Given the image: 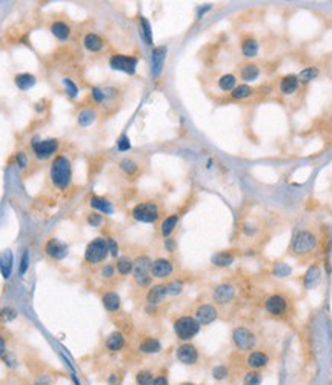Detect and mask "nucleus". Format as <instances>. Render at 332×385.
<instances>
[{
    "label": "nucleus",
    "instance_id": "1",
    "mask_svg": "<svg viewBox=\"0 0 332 385\" xmlns=\"http://www.w3.org/2000/svg\"><path fill=\"white\" fill-rule=\"evenodd\" d=\"M318 247V237L309 228L297 230L289 244V253L297 259H306L315 253Z\"/></svg>",
    "mask_w": 332,
    "mask_h": 385
},
{
    "label": "nucleus",
    "instance_id": "2",
    "mask_svg": "<svg viewBox=\"0 0 332 385\" xmlns=\"http://www.w3.org/2000/svg\"><path fill=\"white\" fill-rule=\"evenodd\" d=\"M263 305H265V311L271 317H274V319H286L292 311V304L289 296L281 291L269 294Z\"/></svg>",
    "mask_w": 332,
    "mask_h": 385
},
{
    "label": "nucleus",
    "instance_id": "3",
    "mask_svg": "<svg viewBox=\"0 0 332 385\" xmlns=\"http://www.w3.org/2000/svg\"><path fill=\"white\" fill-rule=\"evenodd\" d=\"M71 174H73L71 162L65 156H57L51 163V171H50V176H51L54 187L60 188V190L68 188V185H70V182H71Z\"/></svg>",
    "mask_w": 332,
    "mask_h": 385
},
{
    "label": "nucleus",
    "instance_id": "4",
    "mask_svg": "<svg viewBox=\"0 0 332 385\" xmlns=\"http://www.w3.org/2000/svg\"><path fill=\"white\" fill-rule=\"evenodd\" d=\"M174 333L175 336L182 341V342H189L194 339L202 330V325L197 322L194 316L189 314H183L174 321Z\"/></svg>",
    "mask_w": 332,
    "mask_h": 385
},
{
    "label": "nucleus",
    "instance_id": "5",
    "mask_svg": "<svg viewBox=\"0 0 332 385\" xmlns=\"http://www.w3.org/2000/svg\"><path fill=\"white\" fill-rule=\"evenodd\" d=\"M151 262H152V259L146 254H140L134 259L132 279L140 288H149L151 287V282H152Z\"/></svg>",
    "mask_w": 332,
    "mask_h": 385
},
{
    "label": "nucleus",
    "instance_id": "6",
    "mask_svg": "<svg viewBox=\"0 0 332 385\" xmlns=\"http://www.w3.org/2000/svg\"><path fill=\"white\" fill-rule=\"evenodd\" d=\"M108 256H110V250H108V244H106V239L95 237L86 245L83 259L90 265H99L105 262Z\"/></svg>",
    "mask_w": 332,
    "mask_h": 385
},
{
    "label": "nucleus",
    "instance_id": "7",
    "mask_svg": "<svg viewBox=\"0 0 332 385\" xmlns=\"http://www.w3.org/2000/svg\"><path fill=\"white\" fill-rule=\"evenodd\" d=\"M231 341L232 345L236 346L239 351H252L257 346V336L248 327H236L231 333Z\"/></svg>",
    "mask_w": 332,
    "mask_h": 385
},
{
    "label": "nucleus",
    "instance_id": "8",
    "mask_svg": "<svg viewBox=\"0 0 332 385\" xmlns=\"http://www.w3.org/2000/svg\"><path fill=\"white\" fill-rule=\"evenodd\" d=\"M132 219L142 224H155L160 219V207L154 202H140L132 211Z\"/></svg>",
    "mask_w": 332,
    "mask_h": 385
},
{
    "label": "nucleus",
    "instance_id": "9",
    "mask_svg": "<svg viewBox=\"0 0 332 385\" xmlns=\"http://www.w3.org/2000/svg\"><path fill=\"white\" fill-rule=\"evenodd\" d=\"M175 359L183 365L192 367V365H195L200 359L199 348L191 342H182L177 346V350H175Z\"/></svg>",
    "mask_w": 332,
    "mask_h": 385
},
{
    "label": "nucleus",
    "instance_id": "10",
    "mask_svg": "<svg viewBox=\"0 0 332 385\" xmlns=\"http://www.w3.org/2000/svg\"><path fill=\"white\" fill-rule=\"evenodd\" d=\"M137 57L132 56H123V54H114L110 59V66L115 71H123L126 74H134L137 68Z\"/></svg>",
    "mask_w": 332,
    "mask_h": 385
},
{
    "label": "nucleus",
    "instance_id": "11",
    "mask_svg": "<svg viewBox=\"0 0 332 385\" xmlns=\"http://www.w3.org/2000/svg\"><path fill=\"white\" fill-rule=\"evenodd\" d=\"M234 299H236V287L229 282L219 284L212 290V301L217 305H229Z\"/></svg>",
    "mask_w": 332,
    "mask_h": 385
},
{
    "label": "nucleus",
    "instance_id": "12",
    "mask_svg": "<svg viewBox=\"0 0 332 385\" xmlns=\"http://www.w3.org/2000/svg\"><path fill=\"white\" fill-rule=\"evenodd\" d=\"M194 317L200 325H211L219 319V310L214 304H200L194 311Z\"/></svg>",
    "mask_w": 332,
    "mask_h": 385
},
{
    "label": "nucleus",
    "instance_id": "13",
    "mask_svg": "<svg viewBox=\"0 0 332 385\" xmlns=\"http://www.w3.org/2000/svg\"><path fill=\"white\" fill-rule=\"evenodd\" d=\"M31 147L34 154L38 159H48L58 150V140L57 139H45V140H33Z\"/></svg>",
    "mask_w": 332,
    "mask_h": 385
},
{
    "label": "nucleus",
    "instance_id": "14",
    "mask_svg": "<svg viewBox=\"0 0 332 385\" xmlns=\"http://www.w3.org/2000/svg\"><path fill=\"white\" fill-rule=\"evenodd\" d=\"M174 273V264L168 257H157L151 262V276L155 279H168Z\"/></svg>",
    "mask_w": 332,
    "mask_h": 385
},
{
    "label": "nucleus",
    "instance_id": "15",
    "mask_svg": "<svg viewBox=\"0 0 332 385\" xmlns=\"http://www.w3.org/2000/svg\"><path fill=\"white\" fill-rule=\"evenodd\" d=\"M300 85L301 83L297 74H286L278 80V93L283 97H289V96H294L300 90Z\"/></svg>",
    "mask_w": 332,
    "mask_h": 385
},
{
    "label": "nucleus",
    "instance_id": "16",
    "mask_svg": "<svg viewBox=\"0 0 332 385\" xmlns=\"http://www.w3.org/2000/svg\"><path fill=\"white\" fill-rule=\"evenodd\" d=\"M45 253L51 259H54V261H62V259H65L68 254V245L62 242L60 239L51 237L45 244Z\"/></svg>",
    "mask_w": 332,
    "mask_h": 385
},
{
    "label": "nucleus",
    "instance_id": "17",
    "mask_svg": "<svg viewBox=\"0 0 332 385\" xmlns=\"http://www.w3.org/2000/svg\"><path fill=\"white\" fill-rule=\"evenodd\" d=\"M271 362V356L265 350H252L246 356V365L251 370H263Z\"/></svg>",
    "mask_w": 332,
    "mask_h": 385
},
{
    "label": "nucleus",
    "instance_id": "18",
    "mask_svg": "<svg viewBox=\"0 0 332 385\" xmlns=\"http://www.w3.org/2000/svg\"><path fill=\"white\" fill-rule=\"evenodd\" d=\"M166 297H168V293H166V285L165 284H154L148 288L146 291V304L152 305V307H159Z\"/></svg>",
    "mask_w": 332,
    "mask_h": 385
},
{
    "label": "nucleus",
    "instance_id": "19",
    "mask_svg": "<svg viewBox=\"0 0 332 385\" xmlns=\"http://www.w3.org/2000/svg\"><path fill=\"white\" fill-rule=\"evenodd\" d=\"M165 57H166V46L154 48L152 56H151V73L154 76V79H157L163 70Z\"/></svg>",
    "mask_w": 332,
    "mask_h": 385
},
{
    "label": "nucleus",
    "instance_id": "20",
    "mask_svg": "<svg viewBox=\"0 0 332 385\" xmlns=\"http://www.w3.org/2000/svg\"><path fill=\"white\" fill-rule=\"evenodd\" d=\"M163 348V345L160 342V339L154 338V336H146L139 342V351L143 354H159Z\"/></svg>",
    "mask_w": 332,
    "mask_h": 385
},
{
    "label": "nucleus",
    "instance_id": "21",
    "mask_svg": "<svg viewBox=\"0 0 332 385\" xmlns=\"http://www.w3.org/2000/svg\"><path fill=\"white\" fill-rule=\"evenodd\" d=\"M126 345V338L122 331H112L108 334V338L105 341V346L106 350L111 353H119L125 348Z\"/></svg>",
    "mask_w": 332,
    "mask_h": 385
},
{
    "label": "nucleus",
    "instance_id": "22",
    "mask_svg": "<svg viewBox=\"0 0 332 385\" xmlns=\"http://www.w3.org/2000/svg\"><path fill=\"white\" fill-rule=\"evenodd\" d=\"M236 262V254L229 250H223V251L214 253L211 257V264L217 268H228Z\"/></svg>",
    "mask_w": 332,
    "mask_h": 385
},
{
    "label": "nucleus",
    "instance_id": "23",
    "mask_svg": "<svg viewBox=\"0 0 332 385\" xmlns=\"http://www.w3.org/2000/svg\"><path fill=\"white\" fill-rule=\"evenodd\" d=\"M260 76V66L254 62H245L239 66V77L245 82H252Z\"/></svg>",
    "mask_w": 332,
    "mask_h": 385
},
{
    "label": "nucleus",
    "instance_id": "24",
    "mask_svg": "<svg viewBox=\"0 0 332 385\" xmlns=\"http://www.w3.org/2000/svg\"><path fill=\"white\" fill-rule=\"evenodd\" d=\"M102 304L105 307V310L114 314V313H119L120 308H122V299L120 296L117 294L115 291H106L103 296H102Z\"/></svg>",
    "mask_w": 332,
    "mask_h": 385
},
{
    "label": "nucleus",
    "instance_id": "25",
    "mask_svg": "<svg viewBox=\"0 0 332 385\" xmlns=\"http://www.w3.org/2000/svg\"><path fill=\"white\" fill-rule=\"evenodd\" d=\"M13 264H14V254L11 250H5L0 253V274L3 279H9L13 273Z\"/></svg>",
    "mask_w": 332,
    "mask_h": 385
},
{
    "label": "nucleus",
    "instance_id": "26",
    "mask_svg": "<svg viewBox=\"0 0 332 385\" xmlns=\"http://www.w3.org/2000/svg\"><path fill=\"white\" fill-rule=\"evenodd\" d=\"M240 50L241 54L246 57V59H252L258 54V42L254 36H246L243 37V40L240 43Z\"/></svg>",
    "mask_w": 332,
    "mask_h": 385
},
{
    "label": "nucleus",
    "instance_id": "27",
    "mask_svg": "<svg viewBox=\"0 0 332 385\" xmlns=\"http://www.w3.org/2000/svg\"><path fill=\"white\" fill-rule=\"evenodd\" d=\"M320 277H321L320 267L317 264L311 265L308 268V271L305 273V276H303V287L306 288V290H311V288L317 287L318 282H320Z\"/></svg>",
    "mask_w": 332,
    "mask_h": 385
},
{
    "label": "nucleus",
    "instance_id": "28",
    "mask_svg": "<svg viewBox=\"0 0 332 385\" xmlns=\"http://www.w3.org/2000/svg\"><path fill=\"white\" fill-rule=\"evenodd\" d=\"M90 205L94 211L102 214H112L114 213V205L108 199L100 197V196H92L90 200Z\"/></svg>",
    "mask_w": 332,
    "mask_h": 385
},
{
    "label": "nucleus",
    "instance_id": "29",
    "mask_svg": "<svg viewBox=\"0 0 332 385\" xmlns=\"http://www.w3.org/2000/svg\"><path fill=\"white\" fill-rule=\"evenodd\" d=\"M179 222H180V214H171L168 217H165L162 225H160V234H162V237H165V239L171 237L172 233L175 231V228H177Z\"/></svg>",
    "mask_w": 332,
    "mask_h": 385
},
{
    "label": "nucleus",
    "instance_id": "30",
    "mask_svg": "<svg viewBox=\"0 0 332 385\" xmlns=\"http://www.w3.org/2000/svg\"><path fill=\"white\" fill-rule=\"evenodd\" d=\"M83 45L88 51L99 53L103 50V38L95 33H88L83 38Z\"/></svg>",
    "mask_w": 332,
    "mask_h": 385
},
{
    "label": "nucleus",
    "instance_id": "31",
    "mask_svg": "<svg viewBox=\"0 0 332 385\" xmlns=\"http://www.w3.org/2000/svg\"><path fill=\"white\" fill-rule=\"evenodd\" d=\"M37 79H36V76L31 74V73H20V74H17L14 77V83L18 90H22V91H28V90H31L33 86L36 85Z\"/></svg>",
    "mask_w": 332,
    "mask_h": 385
},
{
    "label": "nucleus",
    "instance_id": "32",
    "mask_svg": "<svg viewBox=\"0 0 332 385\" xmlns=\"http://www.w3.org/2000/svg\"><path fill=\"white\" fill-rule=\"evenodd\" d=\"M115 270L117 274L120 276H129L132 274V267H134V259H131L129 256H119L115 259Z\"/></svg>",
    "mask_w": 332,
    "mask_h": 385
},
{
    "label": "nucleus",
    "instance_id": "33",
    "mask_svg": "<svg viewBox=\"0 0 332 385\" xmlns=\"http://www.w3.org/2000/svg\"><path fill=\"white\" fill-rule=\"evenodd\" d=\"M256 93V88H252L248 83H241V85H237L236 88L231 91V99L232 100H245V99H249L254 96Z\"/></svg>",
    "mask_w": 332,
    "mask_h": 385
},
{
    "label": "nucleus",
    "instance_id": "34",
    "mask_svg": "<svg viewBox=\"0 0 332 385\" xmlns=\"http://www.w3.org/2000/svg\"><path fill=\"white\" fill-rule=\"evenodd\" d=\"M119 167L122 170V173L125 176H129V177H135L140 173V167L139 163L135 162L134 159H129V157H125L119 162Z\"/></svg>",
    "mask_w": 332,
    "mask_h": 385
},
{
    "label": "nucleus",
    "instance_id": "35",
    "mask_svg": "<svg viewBox=\"0 0 332 385\" xmlns=\"http://www.w3.org/2000/svg\"><path fill=\"white\" fill-rule=\"evenodd\" d=\"M51 33L54 34L55 38H58V40H68V37L71 34V30L65 22L57 20L51 25Z\"/></svg>",
    "mask_w": 332,
    "mask_h": 385
},
{
    "label": "nucleus",
    "instance_id": "36",
    "mask_svg": "<svg viewBox=\"0 0 332 385\" xmlns=\"http://www.w3.org/2000/svg\"><path fill=\"white\" fill-rule=\"evenodd\" d=\"M237 86V76L236 74H223L219 79V88L224 93H231Z\"/></svg>",
    "mask_w": 332,
    "mask_h": 385
},
{
    "label": "nucleus",
    "instance_id": "37",
    "mask_svg": "<svg viewBox=\"0 0 332 385\" xmlns=\"http://www.w3.org/2000/svg\"><path fill=\"white\" fill-rule=\"evenodd\" d=\"M95 117H97L95 110H92V108H85V110H82V111L79 113V117H77V122H79V125H80L82 128H86V127H90V125L94 123Z\"/></svg>",
    "mask_w": 332,
    "mask_h": 385
},
{
    "label": "nucleus",
    "instance_id": "38",
    "mask_svg": "<svg viewBox=\"0 0 332 385\" xmlns=\"http://www.w3.org/2000/svg\"><path fill=\"white\" fill-rule=\"evenodd\" d=\"M134 381H135V385H151L154 381V373L149 368H142L135 373Z\"/></svg>",
    "mask_w": 332,
    "mask_h": 385
},
{
    "label": "nucleus",
    "instance_id": "39",
    "mask_svg": "<svg viewBox=\"0 0 332 385\" xmlns=\"http://www.w3.org/2000/svg\"><path fill=\"white\" fill-rule=\"evenodd\" d=\"M229 367L228 365H224V364H219L216 365L212 370H211V376L214 381H217V382H223V381H226L229 378Z\"/></svg>",
    "mask_w": 332,
    "mask_h": 385
},
{
    "label": "nucleus",
    "instance_id": "40",
    "mask_svg": "<svg viewBox=\"0 0 332 385\" xmlns=\"http://www.w3.org/2000/svg\"><path fill=\"white\" fill-rule=\"evenodd\" d=\"M318 74H320V71H318L317 66H308V68H305L303 71L298 74V80H300V83L308 85L314 79H317Z\"/></svg>",
    "mask_w": 332,
    "mask_h": 385
},
{
    "label": "nucleus",
    "instance_id": "41",
    "mask_svg": "<svg viewBox=\"0 0 332 385\" xmlns=\"http://www.w3.org/2000/svg\"><path fill=\"white\" fill-rule=\"evenodd\" d=\"M165 285H166V293H168V296H172V297L182 294L184 290V282L180 281V279H172V281H169Z\"/></svg>",
    "mask_w": 332,
    "mask_h": 385
},
{
    "label": "nucleus",
    "instance_id": "42",
    "mask_svg": "<svg viewBox=\"0 0 332 385\" xmlns=\"http://www.w3.org/2000/svg\"><path fill=\"white\" fill-rule=\"evenodd\" d=\"M263 376L258 370H249L243 376V385H261Z\"/></svg>",
    "mask_w": 332,
    "mask_h": 385
},
{
    "label": "nucleus",
    "instance_id": "43",
    "mask_svg": "<svg viewBox=\"0 0 332 385\" xmlns=\"http://www.w3.org/2000/svg\"><path fill=\"white\" fill-rule=\"evenodd\" d=\"M140 26H142V36L145 38V42L148 45H152V31H151V25H149L148 19L140 17Z\"/></svg>",
    "mask_w": 332,
    "mask_h": 385
},
{
    "label": "nucleus",
    "instance_id": "44",
    "mask_svg": "<svg viewBox=\"0 0 332 385\" xmlns=\"http://www.w3.org/2000/svg\"><path fill=\"white\" fill-rule=\"evenodd\" d=\"M117 274V270H115V264H105L102 265L100 268V276L103 281H112Z\"/></svg>",
    "mask_w": 332,
    "mask_h": 385
},
{
    "label": "nucleus",
    "instance_id": "45",
    "mask_svg": "<svg viewBox=\"0 0 332 385\" xmlns=\"http://www.w3.org/2000/svg\"><path fill=\"white\" fill-rule=\"evenodd\" d=\"M86 222H88V225H91L94 228H99L103 225V216L100 213H97V211H92V213H90L86 216Z\"/></svg>",
    "mask_w": 332,
    "mask_h": 385
},
{
    "label": "nucleus",
    "instance_id": "46",
    "mask_svg": "<svg viewBox=\"0 0 332 385\" xmlns=\"http://www.w3.org/2000/svg\"><path fill=\"white\" fill-rule=\"evenodd\" d=\"M63 86H65L66 94L70 96L71 99H75L77 96H79V88H77V85L71 79H63Z\"/></svg>",
    "mask_w": 332,
    "mask_h": 385
},
{
    "label": "nucleus",
    "instance_id": "47",
    "mask_svg": "<svg viewBox=\"0 0 332 385\" xmlns=\"http://www.w3.org/2000/svg\"><path fill=\"white\" fill-rule=\"evenodd\" d=\"M17 317V311L14 310V308H2L0 310V321H3V322H9V321H14Z\"/></svg>",
    "mask_w": 332,
    "mask_h": 385
},
{
    "label": "nucleus",
    "instance_id": "48",
    "mask_svg": "<svg viewBox=\"0 0 332 385\" xmlns=\"http://www.w3.org/2000/svg\"><path fill=\"white\" fill-rule=\"evenodd\" d=\"M29 268V251L25 250L23 254H22V259H20V265H18V274L23 276Z\"/></svg>",
    "mask_w": 332,
    "mask_h": 385
},
{
    "label": "nucleus",
    "instance_id": "49",
    "mask_svg": "<svg viewBox=\"0 0 332 385\" xmlns=\"http://www.w3.org/2000/svg\"><path fill=\"white\" fill-rule=\"evenodd\" d=\"M91 96H92V100L95 102V103H103L105 102V90L103 88H100V86H94L92 88V91H91Z\"/></svg>",
    "mask_w": 332,
    "mask_h": 385
},
{
    "label": "nucleus",
    "instance_id": "50",
    "mask_svg": "<svg viewBox=\"0 0 332 385\" xmlns=\"http://www.w3.org/2000/svg\"><path fill=\"white\" fill-rule=\"evenodd\" d=\"M106 244H108V250H110V254L112 257H119V244L115 242V239L114 237H106Z\"/></svg>",
    "mask_w": 332,
    "mask_h": 385
},
{
    "label": "nucleus",
    "instance_id": "51",
    "mask_svg": "<svg viewBox=\"0 0 332 385\" xmlns=\"http://www.w3.org/2000/svg\"><path fill=\"white\" fill-rule=\"evenodd\" d=\"M274 274L278 276V277H286V276L291 274V267L286 265V264H278L274 268Z\"/></svg>",
    "mask_w": 332,
    "mask_h": 385
},
{
    "label": "nucleus",
    "instance_id": "52",
    "mask_svg": "<svg viewBox=\"0 0 332 385\" xmlns=\"http://www.w3.org/2000/svg\"><path fill=\"white\" fill-rule=\"evenodd\" d=\"M151 385H169V379L165 373H160L157 376H154V381Z\"/></svg>",
    "mask_w": 332,
    "mask_h": 385
},
{
    "label": "nucleus",
    "instance_id": "53",
    "mask_svg": "<svg viewBox=\"0 0 332 385\" xmlns=\"http://www.w3.org/2000/svg\"><path fill=\"white\" fill-rule=\"evenodd\" d=\"M16 162H17V165L20 167V168H26L28 167V157H26V154L23 151L17 153L16 154Z\"/></svg>",
    "mask_w": 332,
    "mask_h": 385
},
{
    "label": "nucleus",
    "instance_id": "54",
    "mask_svg": "<svg viewBox=\"0 0 332 385\" xmlns=\"http://www.w3.org/2000/svg\"><path fill=\"white\" fill-rule=\"evenodd\" d=\"M117 147H119L120 151H128L131 148V143H129V139L126 137V136H122L119 139V142H117Z\"/></svg>",
    "mask_w": 332,
    "mask_h": 385
},
{
    "label": "nucleus",
    "instance_id": "55",
    "mask_svg": "<svg viewBox=\"0 0 332 385\" xmlns=\"http://www.w3.org/2000/svg\"><path fill=\"white\" fill-rule=\"evenodd\" d=\"M175 242H174V239L172 237H168V239H165V248H166V251H169V253H174L175 251Z\"/></svg>",
    "mask_w": 332,
    "mask_h": 385
},
{
    "label": "nucleus",
    "instance_id": "56",
    "mask_svg": "<svg viewBox=\"0 0 332 385\" xmlns=\"http://www.w3.org/2000/svg\"><path fill=\"white\" fill-rule=\"evenodd\" d=\"M6 354V341L2 334H0V358H3Z\"/></svg>",
    "mask_w": 332,
    "mask_h": 385
},
{
    "label": "nucleus",
    "instance_id": "57",
    "mask_svg": "<svg viewBox=\"0 0 332 385\" xmlns=\"http://www.w3.org/2000/svg\"><path fill=\"white\" fill-rule=\"evenodd\" d=\"M119 382H120V379L117 378V374L115 373H111L110 378H108V384L110 385H119Z\"/></svg>",
    "mask_w": 332,
    "mask_h": 385
},
{
    "label": "nucleus",
    "instance_id": "58",
    "mask_svg": "<svg viewBox=\"0 0 332 385\" xmlns=\"http://www.w3.org/2000/svg\"><path fill=\"white\" fill-rule=\"evenodd\" d=\"M71 379H73V384H74V385H82V384H80V379L77 378V374H75L74 371H71Z\"/></svg>",
    "mask_w": 332,
    "mask_h": 385
},
{
    "label": "nucleus",
    "instance_id": "59",
    "mask_svg": "<svg viewBox=\"0 0 332 385\" xmlns=\"http://www.w3.org/2000/svg\"><path fill=\"white\" fill-rule=\"evenodd\" d=\"M180 385H197V384H194V382H182Z\"/></svg>",
    "mask_w": 332,
    "mask_h": 385
}]
</instances>
